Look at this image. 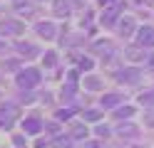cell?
Listing matches in <instances>:
<instances>
[{
  "label": "cell",
  "mask_w": 154,
  "mask_h": 148,
  "mask_svg": "<svg viewBox=\"0 0 154 148\" xmlns=\"http://www.w3.org/2000/svg\"><path fill=\"white\" fill-rule=\"evenodd\" d=\"M85 136H87V128L80 126V123H75L72 126V138H85Z\"/></svg>",
  "instance_id": "obj_18"
},
{
  "label": "cell",
  "mask_w": 154,
  "mask_h": 148,
  "mask_svg": "<svg viewBox=\"0 0 154 148\" xmlns=\"http://www.w3.org/2000/svg\"><path fill=\"white\" fill-rule=\"evenodd\" d=\"M114 3H117V0H100L102 7H109V5H114Z\"/></svg>",
  "instance_id": "obj_26"
},
{
  "label": "cell",
  "mask_w": 154,
  "mask_h": 148,
  "mask_svg": "<svg viewBox=\"0 0 154 148\" xmlns=\"http://www.w3.org/2000/svg\"><path fill=\"white\" fill-rule=\"evenodd\" d=\"M97 136H100V138H107V136H109V128H107V126H97Z\"/></svg>",
  "instance_id": "obj_22"
},
{
  "label": "cell",
  "mask_w": 154,
  "mask_h": 148,
  "mask_svg": "<svg viewBox=\"0 0 154 148\" xmlns=\"http://www.w3.org/2000/svg\"><path fill=\"white\" fill-rule=\"evenodd\" d=\"M85 86L87 89H102V82L97 77H85Z\"/></svg>",
  "instance_id": "obj_17"
},
{
  "label": "cell",
  "mask_w": 154,
  "mask_h": 148,
  "mask_svg": "<svg viewBox=\"0 0 154 148\" xmlns=\"http://www.w3.org/2000/svg\"><path fill=\"white\" fill-rule=\"evenodd\" d=\"M132 114H134V106H122V109H117V114H114V116L122 121V118H132Z\"/></svg>",
  "instance_id": "obj_15"
},
{
  "label": "cell",
  "mask_w": 154,
  "mask_h": 148,
  "mask_svg": "<svg viewBox=\"0 0 154 148\" xmlns=\"http://www.w3.org/2000/svg\"><path fill=\"white\" fill-rule=\"evenodd\" d=\"M3 32L5 35H23L25 32V25L20 20H5L3 22Z\"/></svg>",
  "instance_id": "obj_6"
},
{
  "label": "cell",
  "mask_w": 154,
  "mask_h": 148,
  "mask_svg": "<svg viewBox=\"0 0 154 148\" xmlns=\"http://www.w3.org/2000/svg\"><path fill=\"white\" fill-rule=\"evenodd\" d=\"M124 54H127V59H129V62H144V59H147V54H144V49L139 47H132V49H127V52H124Z\"/></svg>",
  "instance_id": "obj_10"
},
{
  "label": "cell",
  "mask_w": 154,
  "mask_h": 148,
  "mask_svg": "<svg viewBox=\"0 0 154 148\" xmlns=\"http://www.w3.org/2000/svg\"><path fill=\"white\" fill-rule=\"evenodd\" d=\"M55 146H57V148H70V141H67V138H57Z\"/></svg>",
  "instance_id": "obj_24"
},
{
  "label": "cell",
  "mask_w": 154,
  "mask_h": 148,
  "mask_svg": "<svg viewBox=\"0 0 154 148\" xmlns=\"http://www.w3.org/2000/svg\"><path fill=\"white\" fill-rule=\"evenodd\" d=\"M13 111H15L13 106H8V111H5V109L0 111V126H5V128H10V126H13V116H15Z\"/></svg>",
  "instance_id": "obj_12"
},
{
  "label": "cell",
  "mask_w": 154,
  "mask_h": 148,
  "mask_svg": "<svg viewBox=\"0 0 154 148\" xmlns=\"http://www.w3.org/2000/svg\"><path fill=\"white\" fill-rule=\"evenodd\" d=\"M40 82H42V74L35 67H25V69L17 72V86L20 89H35Z\"/></svg>",
  "instance_id": "obj_1"
},
{
  "label": "cell",
  "mask_w": 154,
  "mask_h": 148,
  "mask_svg": "<svg viewBox=\"0 0 154 148\" xmlns=\"http://www.w3.org/2000/svg\"><path fill=\"white\" fill-rule=\"evenodd\" d=\"M80 67L85 69V72H87V69H92V59H87V57H85V59H80Z\"/></svg>",
  "instance_id": "obj_23"
},
{
  "label": "cell",
  "mask_w": 154,
  "mask_h": 148,
  "mask_svg": "<svg viewBox=\"0 0 154 148\" xmlns=\"http://www.w3.org/2000/svg\"><path fill=\"white\" fill-rule=\"evenodd\" d=\"M35 32L40 35L42 39H55L57 27H55V22H50V20H47V22H37V25H35Z\"/></svg>",
  "instance_id": "obj_5"
},
{
  "label": "cell",
  "mask_w": 154,
  "mask_h": 148,
  "mask_svg": "<svg viewBox=\"0 0 154 148\" xmlns=\"http://www.w3.org/2000/svg\"><path fill=\"white\" fill-rule=\"evenodd\" d=\"M42 64H45L47 69L57 67V52H52V49H50V52H45V54H42Z\"/></svg>",
  "instance_id": "obj_14"
},
{
  "label": "cell",
  "mask_w": 154,
  "mask_h": 148,
  "mask_svg": "<svg viewBox=\"0 0 154 148\" xmlns=\"http://www.w3.org/2000/svg\"><path fill=\"white\" fill-rule=\"evenodd\" d=\"M117 79L124 82V84H139L142 72H139V67H127V69H122V72L117 74Z\"/></svg>",
  "instance_id": "obj_3"
},
{
  "label": "cell",
  "mask_w": 154,
  "mask_h": 148,
  "mask_svg": "<svg viewBox=\"0 0 154 148\" xmlns=\"http://www.w3.org/2000/svg\"><path fill=\"white\" fill-rule=\"evenodd\" d=\"M70 116H72L70 109H60V111H57V121H67Z\"/></svg>",
  "instance_id": "obj_21"
},
{
  "label": "cell",
  "mask_w": 154,
  "mask_h": 148,
  "mask_svg": "<svg viewBox=\"0 0 154 148\" xmlns=\"http://www.w3.org/2000/svg\"><path fill=\"white\" fill-rule=\"evenodd\" d=\"M52 10L57 17H67L70 15V0H52Z\"/></svg>",
  "instance_id": "obj_8"
},
{
  "label": "cell",
  "mask_w": 154,
  "mask_h": 148,
  "mask_svg": "<svg viewBox=\"0 0 154 148\" xmlns=\"http://www.w3.org/2000/svg\"><path fill=\"white\" fill-rule=\"evenodd\" d=\"M117 30H119L124 37H129V35L137 32L139 27H137V22H134V17H132V15H122V17H119V22H117Z\"/></svg>",
  "instance_id": "obj_4"
},
{
  "label": "cell",
  "mask_w": 154,
  "mask_h": 148,
  "mask_svg": "<svg viewBox=\"0 0 154 148\" xmlns=\"http://www.w3.org/2000/svg\"><path fill=\"white\" fill-rule=\"evenodd\" d=\"M100 22L102 25H114V22H119V20H117V10H104V13H102V17H100Z\"/></svg>",
  "instance_id": "obj_13"
},
{
  "label": "cell",
  "mask_w": 154,
  "mask_h": 148,
  "mask_svg": "<svg viewBox=\"0 0 154 148\" xmlns=\"http://www.w3.org/2000/svg\"><path fill=\"white\" fill-rule=\"evenodd\" d=\"M35 3H45V0H35Z\"/></svg>",
  "instance_id": "obj_27"
},
{
  "label": "cell",
  "mask_w": 154,
  "mask_h": 148,
  "mask_svg": "<svg viewBox=\"0 0 154 148\" xmlns=\"http://www.w3.org/2000/svg\"><path fill=\"white\" fill-rule=\"evenodd\" d=\"M137 45L142 49H147V47H154V27L152 25H144L137 30Z\"/></svg>",
  "instance_id": "obj_2"
},
{
  "label": "cell",
  "mask_w": 154,
  "mask_h": 148,
  "mask_svg": "<svg viewBox=\"0 0 154 148\" xmlns=\"http://www.w3.org/2000/svg\"><path fill=\"white\" fill-rule=\"evenodd\" d=\"M85 121H100V111H94V109H87V111L82 114Z\"/></svg>",
  "instance_id": "obj_19"
},
{
  "label": "cell",
  "mask_w": 154,
  "mask_h": 148,
  "mask_svg": "<svg viewBox=\"0 0 154 148\" xmlns=\"http://www.w3.org/2000/svg\"><path fill=\"white\" fill-rule=\"evenodd\" d=\"M139 104H147V106H154V91H147L139 96Z\"/></svg>",
  "instance_id": "obj_20"
},
{
  "label": "cell",
  "mask_w": 154,
  "mask_h": 148,
  "mask_svg": "<svg viewBox=\"0 0 154 148\" xmlns=\"http://www.w3.org/2000/svg\"><path fill=\"white\" fill-rule=\"evenodd\" d=\"M15 49H17V52H23V54H25V52H30V57L37 52V49H35L30 42H17V45H15Z\"/></svg>",
  "instance_id": "obj_16"
},
{
  "label": "cell",
  "mask_w": 154,
  "mask_h": 148,
  "mask_svg": "<svg viewBox=\"0 0 154 148\" xmlns=\"http://www.w3.org/2000/svg\"><path fill=\"white\" fill-rule=\"evenodd\" d=\"M0 47H3V42H0Z\"/></svg>",
  "instance_id": "obj_28"
},
{
  "label": "cell",
  "mask_w": 154,
  "mask_h": 148,
  "mask_svg": "<svg viewBox=\"0 0 154 148\" xmlns=\"http://www.w3.org/2000/svg\"><path fill=\"white\" fill-rule=\"evenodd\" d=\"M119 136H122V138H137V136H139V128L132 126V123H127V126L122 123V126H119Z\"/></svg>",
  "instance_id": "obj_11"
},
{
  "label": "cell",
  "mask_w": 154,
  "mask_h": 148,
  "mask_svg": "<svg viewBox=\"0 0 154 148\" xmlns=\"http://www.w3.org/2000/svg\"><path fill=\"white\" fill-rule=\"evenodd\" d=\"M23 131H25V133H30V136H37V133L42 131V123H40V118H35V116L25 118V121H23Z\"/></svg>",
  "instance_id": "obj_7"
},
{
  "label": "cell",
  "mask_w": 154,
  "mask_h": 148,
  "mask_svg": "<svg viewBox=\"0 0 154 148\" xmlns=\"http://www.w3.org/2000/svg\"><path fill=\"white\" fill-rule=\"evenodd\" d=\"M119 101H122V94H117V91H112V94H104L100 104H102L104 109H109V106H117Z\"/></svg>",
  "instance_id": "obj_9"
},
{
  "label": "cell",
  "mask_w": 154,
  "mask_h": 148,
  "mask_svg": "<svg viewBox=\"0 0 154 148\" xmlns=\"http://www.w3.org/2000/svg\"><path fill=\"white\" fill-rule=\"evenodd\" d=\"M82 148H102V143H97V141H85Z\"/></svg>",
  "instance_id": "obj_25"
}]
</instances>
